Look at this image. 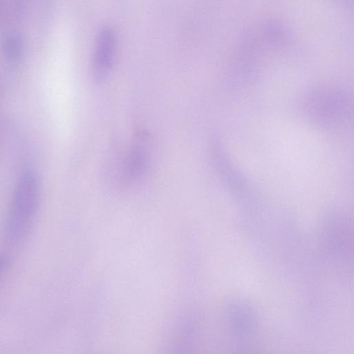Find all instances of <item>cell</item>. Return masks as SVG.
Segmentation results:
<instances>
[{
    "mask_svg": "<svg viewBox=\"0 0 354 354\" xmlns=\"http://www.w3.org/2000/svg\"><path fill=\"white\" fill-rule=\"evenodd\" d=\"M2 17H3L2 10H1V7H0V21H1V19H2Z\"/></svg>",
    "mask_w": 354,
    "mask_h": 354,
    "instance_id": "cell-5",
    "label": "cell"
},
{
    "mask_svg": "<svg viewBox=\"0 0 354 354\" xmlns=\"http://www.w3.org/2000/svg\"><path fill=\"white\" fill-rule=\"evenodd\" d=\"M23 49L21 39L16 34L7 35L1 44L3 57L11 63H16L21 59Z\"/></svg>",
    "mask_w": 354,
    "mask_h": 354,
    "instance_id": "cell-3",
    "label": "cell"
},
{
    "mask_svg": "<svg viewBox=\"0 0 354 354\" xmlns=\"http://www.w3.org/2000/svg\"><path fill=\"white\" fill-rule=\"evenodd\" d=\"M38 202L37 177L27 171L18 181L7 214L5 234L9 243H17L26 236L35 220Z\"/></svg>",
    "mask_w": 354,
    "mask_h": 354,
    "instance_id": "cell-1",
    "label": "cell"
},
{
    "mask_svg": "<svg viewBox=\"0 0 354 354\" xmlns=\"http://www.w3.org/2000/svg\"><path fill=\"white\" fill-rule=\"evenodd\" d=\"M5 266V260L2 257H0V274L3 272Z\"/></svg>",
    "mask_w": 354,
    "mask_h": 354,
    "instance_id": "cell-4",
    "label": "cell"
},
{
    "mask_svg": "<svg viewBox=\"0 0 354 354\" xmlns=\"http://www.w3.org/2000/svg\"><path fill=\"white\" fill-rule=\"evenodd\" d=\"M116 48V35L110 26L99 31L93 60L92 73L97 82H103L109 75L114 60Z\"/></svg>",
    "mask_w": 354,
    "mask_h": 354,
    "instance_id": "cell-2",
    "label": "cell"
}]
</instances>
